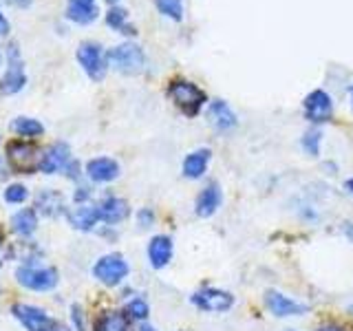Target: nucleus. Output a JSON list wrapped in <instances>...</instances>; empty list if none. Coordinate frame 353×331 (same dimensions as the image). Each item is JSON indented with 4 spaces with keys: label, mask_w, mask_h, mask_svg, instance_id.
<instances>
[{
    "label": "nucleus",
    "mask_w": 353,
    "mask_h": 331,
    "mask_svg": "<svg viewBox=\"0 0 353 331\" xmlns=\"http://www.w3.org/2000/svg\"><path fill=\"white\" fill-rule=\"evenodd\" d=\"M210 157H212V150L210 148H199V150H192L190 154H185L183 177H188V179H199V177H203L208 170Z\"/></svg>",
    "instance_id": "17"
},
{
    "label": "nucleus",
    "mask_w": 353,
    "mask_h": 331,
    "mask_svg": "<svg viewBox=\"0 0 353 331\" xmlns=\"http://www.w3.org/2000/svg\"><path fill=\"white\" fill-rule=\"evenodd\" d=\"M265 303H268L270 312L279 318H287V316H301L307 312V307L292 301V298L283 296L281 292H268L265 294Z\"/></svg>",
    "instance_id": "11"
},
{
    "label": "nucleus",
    "mask_w": 353,
    "mask_h": 331,
    "mask_svg": "<svg viewBox=\"0 0 353 331\" xmlns=\"http://www.w3.org/2000/svg\"><path fill=\"white\" fill-rule=\"evenodd\" d=\"M345 237L353 243V223H347L345 225Z\"/></svg>",
    "instance_id": "34"
},
{
    "label": "nucleus",
    "mask_w": 353,
    "mask_h": 331,
    "mask_svg": "<svg viewBox=\"0 0 353 331\" xmlns=\"http://www.w3.org/2000/svg\"><path fill=\"white\" fill-rule=\"evenodd\" d=\"M69 221H71V225L75 230H82V232H88V230H93L97 225V221H102L99 219V210L97 205H80V208H75L73 212L69 214Z\"/></svg>",
    "instance_id": "19"
},
{
    "label": "nucleus",
    "mask_w": 353,
    "mask_h": 331,
    "mask_svg": "<svg viewBox=\"0 0 353 331\" xmlns=\"http://www.w3.org/2000/svg\"><path fill=\"white\" fill-rule=\"evenodd\" d=\"M345 188H347V190L353 194V177H351V179H347V181H345Z\"/></svg>",
    "instance_id": "36"
},
{
    "label": "nucleus",
    "mask_w": 353,
    "mask_h": 331,
    "mask_svg": "<svg viewBox=\"0 0 353 331\" xmlns=\"http://www.w3.org/2000/svg\"><path fill=\"white\" fill-rule=\"evenodd\" d=\"M154 5H157L159 14H163L165 18H170L174 22L183 20V3L181 0H154Z\"/></svg>",
    "instance_id": "27"
},
{
    "label": "nucleus",
    "mask_w": 353,
    "mask_h": 331,
    "mask_svg": "<svg viewBox=\"0 0 353 331\" xmlns=\"http://www.w3.org/2000/svg\"><path fill=\"white\" fill-rule=\"evenodd\" d=\"M93 276L108 287L119 285L128 276V263L121 254H106V257H102L95 263Z\"/></svg>",
    "instance_id": "5"
},
{
    "label": "nucleus",
    "mask_w": 353,
    "mask_h": 331,
    "mask_svg": "<svg viewBox=\"0 0 353 331\" xmlns=\"http://www.w3.org/2000/svg\"><path fill=\"white\" fill-rule=\"evenodd\" d=\"M208 119L216 130H232L236 126V115L225 99H214L208 106Z\"/></svg>",
    "instance_id": "14"
},
{
    "label": "nucleus",
    "mask_w": 353,
    "mask_h": 331,
    "mask_svg": "<svg viewBox=\"0 0 353 331\" xmlns=\"http://www.w3.org/2000/svg\"><path fill=\"white\" fill-rule=\"evenodd\" d=\"M137 219H139V225L150 228V225H152V221H154V214H152V210H150V208H143Z\"/></svg>",
    "instance_id": "31"
},
{
    "label": "nucleus",
    "mask_w": 353,
    "mask_h": 331,
    "mask_svg": "<svg viewBox=\"0 0 353 331\" xmlns=\"http://www.w3.org/2000/svg\"><path fill=\"white\" fill-rule=\"evenodd\" d=\"M11 312H14V316L29 331H40V329L51 325V318L40 307H33V305H14V309H11Z\"/></svg>",
    "instance_id": "12"
},
{
    "label": "nucleus",
    "mask_w": 353,
    "mask_h": 331,
    "mask_svg": "<svg viewBox=\"0 0 353 331\" xmlns=\"http://www.w3.org/2000/svg\"><path fill=\"white\" fill-rule=\"evenodd\" d=\"M190 301L194 307L203 309V312H212V314H223L234 307V296L223 290H214V287H205V290L194 292Z\"/></svg>",
    "instance_id": "7"
},
{
    "label": "nucleus",
    "mask_w": 353,
    "mask_h": 331,
    "mask_svg": "<svg viewBox=\"0 0 353 331\" xmlns=\"http://www.w3.org/2000/svg\"><path fill=\"white\" fill-rule=\"evenodd\" d=\"M71 320H73L75 331H86V327H84V314H82V307L80 305H73L71 307Z\"/></svg>",
    "instance_id": "30"
},
{
    "label": "nucleus",
    "mask_w": 353,
    "mask_h": 331,
    "mask_svg": "<svg viewBox=\"0 0 353 331\" xmlns=\"http://www.w3.org/2000/svg\"><path fill=\"white\" fill-rule=\"evenodd\" d=\"M40 331H64L62 327H55V325H49V327H44V329H40Z\"/></svg>",
    "instance_id": "37"
},
{
    "label": "nucleus",
    "mask_w": 353,
    "mask_h": 331,
    "mask_svg": "<svg viewBox=\"0 0 353 331\" xmlns=\"http://www.w3.org/2000/svg\"><path fill=\"white\" fill-rule=\"evenodd\" d=\"M16 281L31 292H47L58 285V272L51 268H20Z\"/></svg>",
    "instance_id": "8"
},
{
    "label": "nucleus",
    "mask_w": 353,
    "mask_h": 331,
    "mask_svg": "<svg viewBox=\"0 0 353 331\" xmlns=\"http://www.w3.org/2000/svg\"><path fill=\"white\" fill-rule=\"evenodd\" d=\"M11 130H16L22 137H38L44 132L40 121L31 119V117H16L14 121H11Z\"/></svg>",
    "instance_id": "25"
},
{
    "label": "nucleus",
    "mask_w": 353,
    "mask_h": 331,
    "mask_svg": "<svg viewBox=\"0 0 353 331\" xmlns=\"http://www.w3.org/2000/svg\"><path fill=\"white\" fill-rule=\"evenodd\" d=\"M316 331H342V329L336 327V325H325V327H320V329H316Z\"/></svg>",
    "instance_id": "35"
},
{
    "label": "nucleus",
    "mask_w": 353,
    "mask_h": 331,
    "mask_svg": "<svg viewBox=\"0 0 353 331\" xmlns=\"http://www.w3.org/2000/svg\"><path fill=\"white\" fill-rule=\"evenodd\" d=\"M36 210L47 217H58L64 212V199L60 192H53V190H44L38 194L36 199Z\"/></svg>",
    "instance_id": "21"
},
{
    "label": "nucleus",
    "mask_w": 353,
    "mask_h": 331,
    "mask_svg": "<svg viewBox=\"0 0 353 331\" xmlns=\"http://www.w3.org/2000/svg\"><path fill=\"white\" fill-rule=\"evenodd\" d=\"M77 62H80L84 73L91 77V80H95V82L104 80L108 62H106L102 44H97V42H82L80 47H77Z\"/></svg>",
    "instance_id": "4"
},
{
    "label": "nucleus",
    "mask_w": 353,
    "mask_h": 331,
    "mask_svg": "<svg viewBox=\"0 0 353 331\" xmlns=\"http://www.w3.org/2000/svg\"><path fill=\"white\" fill-rule=\"evenodd\" d=\"M9 33V20L3 16V11H0V36H7Z\"/></svg>",
    "instance_id": "33"
},
{
    "label": "nucleus",
    "mask_w": 353,
    "mask_h": 331,
    "mask_svg": "<svg viewBox=\"0 0 353 331\" xmlns=\"http://www.w3.org/2000/svg\"><path fill=\"white\" fill-rule=\"evenodd\" d=\"M86 174L97 183H108L119 177V163L110 157H97L86 163Z\"/></svg>",
    "instance_id": "15"
},
{
    "label": "nucleus",
    "mask_w": 353,
    "mask_h": 331,
    "mask_svg": "<svg viewBox=\"0 0 353 331\" xmlns=\"http://www.w3.org/2000/svg\"><path fill=\"white\" fill-rule=\"evenodd\" d=\"M7 5H11V7H20V9H25V7H29L33 0H5Z\"/></svg>",
    "instance_id": "32"
},
{
    "label": "nucleus",
    "mask_w": 353,
    "mask_h": 331,
    "mask_svg": "<svg viewBox=\"0 0 353 331\" xmlns=\"http://www.w3.org/2000/svg\"><path fill=\"white\" fill-rule=\"evenodd\" d=\"M221 201H223V194H221V188H219V183H208L201 192H199V197H196V201H194V212L199 214V217H203V219H208V217H212L216 210H219V205H221Z\"/></svg>",
    "instance_id": "13"
},
{
    "label": "nucleus",
    "mask_w": 353,
    "mask_h": 331,
    "mask_svg": "<svg viewBox=\"0 0 353 331\" xmlns=\"http://www.w3.org/2000/svg\"><path fill=\"white\" fill-rule=\"evenodd\" d=\"M97 7L95 3H73L69 0V7H66V18L77 22V25H91L97 20Z\"/></svg>",
    "instance_id": "20"
},
{
    "label": "nucleus",
    "mask_w": 353,
    "mask_h": 331,
    "mask_svg": "<svg viewBox=\"0 0 353 331\" xmlns=\"http://www.w3.org/2000/svg\"><path fill=\"white\" fill-rule=\"evenodd\" d=\"M7 62H9L7 73L3 75V80H0V95H14V93L22 91L27 84V75H25V66H22L18 42H9Z\"/></svg>",
    "instance_id": "3"
},
{
    "label": "nucleus",
    "mask_w": 353,
    "mask_h": 331,
    "mask_svg": "<svg viewBox=\"0 0 353 331\" xmlns=\"http://www.w3.org/2000/svg\"><path fill=\"white\" fill-rule=\"evenodd\" d=\"M99 210V219L104 221V223H119V221H124L128 217V203L124 201V199H117V197H108L104 199L102 203L97 205Z\"/></svg>",
    "instance_id": "18"
},
{
    "label": "nucleus",
    "mask_w": 353,
    "mask_h": 331,
    "mask_svg": "<svg viewBox=\"0 0 353 331\" xmlns=\"http://www.w3.org/2000/svg\"><path fill=\"white\" fill-rule=\"evenodd\" d=\"M36 146L29 141H9L7 143V159L11 163V168L18 172H33L36 170Z\"/></svg>",
    "instance_id": "9"
},
{
    "label": "nucleus",
    "mask_w": 353,
    "mask_h": 331,
    "mask_svg": "<svg viewBox=\"0 0 353 331\" xmlns=\"http://www.w3.org/2000/svg\"><path fill=\"white\" fill-rule=\"evenodd\" d=\"M351 312H353V305H351Z\"/></svg>",
    "instance_id": "43"
},
{
    "label": "nucleus",
    "mask_w": 353,
    "mask_h": 331,
    "mask_svg": "<svg viewBox=\"0 0 353 331\" xmlns=\"http://www.w3.org/2000/svg\"><path fill=\"white\" fill-rule=\"evenodd\" d=\"M106 62L113 66L115 71L124 75H137L143 71V66H146V55H143V49L139 44L124 42L106 51Z\"/></svg>",
    "instance_id": "1"
},
{
    "label": "nucleus",
    "mask_w": 353,
    "mask_h": 331,
    "mask_svg": "<svg viewBox=\"0 0 353 331\" xmlns=\"http://www.w3.org/2000/svg\"><path fill=\"white\" fill-rule=\"evenodd\" d=\"M108 3H117V0H108Z\"/></svg>",
    "instance_id": "42"
},
{
    "label": "nucleus",
    "mask_w": 353,
    "mask_h": 331,
    "mask_svg": "<svg viewBox=\"0 0 353 331\" xmlns=\"http://www.w3.org/2000/svg\"><path fill=\"white\" fill-rule=\"evenodd\" d=\"M73 3H95V0H73Z\"/></svg>",
    "instance_id": "40"
},
{
    "label": "nucleus",
    "mask_w": 353,
    "mask_h": 331,
    "mask_svg": "<svg viewBox=\"0 0 353 331\" xmlns=\"http://www.w3.org/2000/svg\"><path fill=\"white\" fill-rule=\"evenodd\" d=\"M168 97L174 102V106L188 117L199 115V110H201L203 104L208 102V97L201 88L192 82H188V80H172L168 86Z\"/></svg>",
    "instance_id": "2"
},
{
    "label": "nucleus",
    "mask_w": 353,
    "mask_h": 331,
    "mask_svg": "<svg viewBox=\"0 0 353 331\" xmlns=\"http://www.w3.org/2000/svg\"><path fill=\"white\" fill-rule=\"evenodd\" d=\"M139 331H154V329H152L150 325H141V329H139Z\"/></svg>",
    "instance_id": "39"
},
{
    "label": "nucleus",
    "mask_w": 353,
    "mask_h": 331,
    "mask_svg": "<svg viewBox=\"0 0 353 331\" xmlns=\"http://www.w3.org/2000/svg\"><path fill=\"white\" fill-rule=\"evenodd\" d=\"M320 143H323V130L320 128H309L305 130V135L301 139V148L309 154V157H318L320 152Z\"/></svg>",
    "instance_id": "26"
},
{
    "label": "nucleus",
    "mask_w": 353,
    "mask_h": 331,
    "mask_svg": "<svg viewBox=\"0 0 353 331\" xmlns=\"http://www.w3.org/2000/svg\"><path fill=\"white\" fill-rule=\"evenodd\" d=\"M0 248H3V232H0Z\"/></svg>",
    "instance_id": "41"
},
{
    "label": "nucleus",
    "mask_w": 353,
    "mask_h": 331,
    "mask_svg": "<svg viewBox=\"0 0 353 331\" xmlns=\"http://www.w3.org/2000/svg\"><path fill=\"white\" fill-rule=\"evenodd\" d=\"M0 58H3V55H0Z\"/></svg>",
    "instance_id": "44"
},
{
    "label": "nucleus",
    "mask_w": 353,
    "mask_h": 331,
    "mask_svg": "<svg viewBox=\"0 0 353 331\" xmlns=\"http://www.w3.org/2000/svg\"><path fill=\"white\" fill-rule=\"evenodd\" d=\"M69 161H71V148H69V143L58 141V143H53V146L42 154L38 168L44 174H53V172H60L62 168H66V166H69Z\"/></svg>",
    "instance_id": "10"
},
{
    "label": "nucleus",
    "mask_w": 353,
    "mask_h": 331,
    "mask_svg": "<svg viewBox=\"0 0 353 331\" xmlns=\"http://www.w3.org/2000/svg\"><path fill=\"white\" fill-rule=\"evenodd\" d=\"M36 223H38L36 210H31V208L20 210L18 214L11 217V228H14V232H18L20 237L33 234V230H36Z\"/></svg>",
    "instance_id": "23"
},
{
    "label": "nucleus",
    "mask_w": 353,
    "mask_h": 331,
    "mask_svg": "<svg viewBox=\"0 0 353 331\" xmlns=\"http://www.w3.org/2000/svg\"><path fill=\"white\" fill-rule=\"evenodd\" d=\"M27 188L22 185V183H14V185H9L7 190H5V201L7 203H22V201H27Z\"/></svg>",
    "instance_id": "29"
},
{
    "label": "nucleus",
    "mask_w": 353,
    "mask_h": 331,
    "mask_svg": "<svg viewBox=\"0 0 353 331\" xmlns=\"http://www.w3.org/2000/svg\"><path fill=\"white\" fill-rule=\"evenodd\" d=\"M128 20V11L121 9V7H110L108 14H106V25L110 29H115L119 33H130V36H135V27L126 25Z\"/></svg>",
    "instance_id": "24"
},
{
    "label": "nucleus",
    "mask_w": 353,
    "mask_h": 331,
    "mask_svg": "<svg viewBox=\"0 0 353 331\" xmlns=\"http://www.w3.org/2000/svg\"><path fill=\"white\" fill-rule=\"evenodd\" d=\"M93 331H128V318L119 312H104L93 320Z\"/></svg>",
    "instance_id": "22"
},
{
    "label": "nucleus",
    "mask_w": 353,
    "mask_h": 331,
    "mask_svg": "<svg viewBox=\"0 0 353 331\" xmlns=\"http://www.w3.org/2000/svg\"><path fill=\"white\" fill-rule=\"evenodd\" d=\"M349 99H351V110H353V84L349 86Z\"/></svg>",
    "instance_id": "38"
},
{
    "label": "nucleus",
    "mask_w": 353,
    "mask_h": 331,
    "mask_svg": "<svg viewBox=\"0 0 353 331\" xmlns=\"http://www.w3.org/2000/svg\"><path fill=\"white\" fill-rule=\"evenodd\" d=\"M303 110L312 124H327L334 117V102H331V95L327 91L316 88L303 99Z\"/></svg>",
    "instance_id": "6"
},
{
    "label": "nucleus",
    "mask_w": 353,
    "mask_h": 331,
    "mask_svg": "<svg viewBox=\"0 0 353 331\" xmlns=\"http://www.w3.org/2000/svg\"><path fill=\"white\" fill-rule=\"evenodd\" d=\"M148 303L146 301H141V298H135V301H130L126 305V314L130 318H135V320H146L148 318Z\"/></svg>",
    "instance_id": "28"
},
{
    "label": "nucleus",
    "mask_w": 353,
    "mask_h": 331,
    "mask_svg": "<svg viewBox=\"0 0 353 331\" xmlns=\"http://www.w3.org/2000/svg\"><path fill=\"white\" fill-rule=\"evenodd\" d=\"M170 259H172V239L165 234L152 237L148 243V261L152 268L161 270L170 263Z\"/></svg>",
    "instance_id": "16"
}]
</instances>
